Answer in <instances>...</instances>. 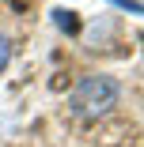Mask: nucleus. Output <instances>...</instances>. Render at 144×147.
<instances>
[{"mask_svg":"<svg viewBox=\"0 0 144 147\" xmlns=\"http://www.w3.org/2000/svg\"><path fill=\"white\" fill-rule=\"evenodd\" d=\"M118 94H121V83L114 79V76H83L76 87H72V94H68V106L76 117H87V121H95V117L110 113L114 106H118Z\"/></svg>","mask_w":144,"mask_h":147,"instance_id":"obj_1","label":"nucleus"},{"mask_svg":"<svg viewBox=\"0 0 144 147\" xmlns=\"http://www.w3.org/2000/svg\"><path fill=\"white\" fill-rule=\"evenodd\" d=\"M8 61H12V38H8L4 30H0V72L8 68Z\"/></svg>","mask_w":144,"mask_h":147,"instance_id":"obj_2","label":"nucleus"},{"mask_svg":"<svg viewBox=\"0 0 144 147\" xmlns=\"http://www.w3.org/2000/svg\"><path fill=\"white\" fill-rule=\"evenodd\" d=\"M110 4H118V8L133 11V15H144V4H136V0H110Z\"/></svg>","mask_w":144,"mask_h":147,"instance_id":"obj_3","label":"nucleus"},{"mask_svg":"<svg viewBox=\"0 0 144 147\" xmlns=\"http://www.w3.org/2000/svg\"><path fill=\"white\" fill-rule=\"evenodd\" d=\"M53 15H57V23H61V26H68V30H76V19H72V11H65V8H57Z\"/></svg>","mask_w":144,"mask_h":147,"instance_id":"obj_4","label":"nucleus"}]
</instances>
